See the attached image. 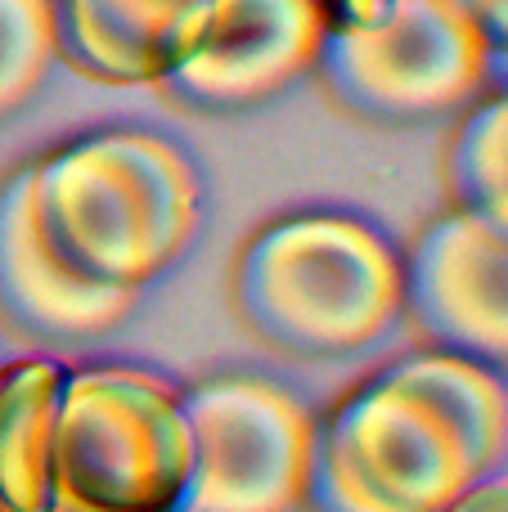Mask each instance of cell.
<instances>
[{
  "instance_id": "obj_6",
  "label": "cell",
  "mask_w": 508,
  "mask_h": 512,
  "mask_svg": "<svg viewBox=\"0 0 508 512\" xmlns=\"http://www.w3.org/2000/svg\"><path fill=\"white\" fill-rule=\"evenodd\" d=\"M194 472L180 512H302L311 499L320 418L293 387L261 373L180 387Z\"/></svg>"
},
{
  "instance_id": "obj_4",
  "label": "cell",
  "mask_w": 508,
  "mask_h": 512,
  "mask_svg": "<svg viewBox=\"0 0 508 512\" xmlns=\"http://www.w3.org/2000/svg\"><path fill=\"white\" fill-rule=\"evenodd\" d=\"M194 472L180 387L140 364L63 373L50 512H180Z\"/></svg>"
},
{
  "instance_id": "obj_3",
  "label": "cell",
  "mask_w": 508,
  "mask_h": 512,
  "mask_svg": "<svg viewBox=\"0 0 508 512\" xmlns=\"http://www.w3.org/2000/svg\"><path fill=\"white\" fill-rule=\"evenodd\" d=\"M234 306L279 351L356 355L405 315V252L351 212L279 216L243 243Z\"/></svg>"
},
{
  "instance_id": "obj_11",
  "label": "cell",
  "mask_w": 508,
  "mask_h": 512,
  "mask_svg": "<svg viewBox=\"0 0 508 512\" xmlns=\"http://www.w3.org/2000/svg\"><path fill=\"white\" fill-rule=\"evenodd\" d=\"M63 364L50 355L0 360V512L54 508V418Z\"/></svg>"
},
{
  "instance_id": "obj_8",
  "label": "cell",
  "mask_w": 508,
  "mask_h": 512,
  "mask_svg": "<svg viewBox=\"0 0 508 512\" xmlns=\"http://www.w3.org/2000/svg\"><path fill=\"white\" fill-rule=\"evenodd\" d=\"M405 310L437 351L508 360V230L450 207L405 256Z\"/></svg>"
},
{
  "instance_id": "obj_13",
  "label": "cell",
  "mask_w": 508,
  "mask_h": 512,
  "mask_svg": "<svg viewBox=\"0 0 508 512\" xmlns=\"http://www.w3.org/2000/svg\"><path fill=\"white\" fill-rule=\"evenodd\" d=\"M54 59L50 0H0V122L41 90Z\"/></svg>"
},
{
  "instance_id": "obj_9",
  "label": "cell",
  "mask_w": 508,
  "mask_h": 512,
  "mask_svg": "<svg viewBox=\"0 0 508 512\" xmlns=\"http://www.w3.org/2000/svg\"><path fill=\"white\" fill-rule=\"evenodd\" d=\"M140 292L108 288L81 274L50 234L32 203V167L0 180V319L36 342H86L113 333L135 310Z\"/></svg>"
},
{
  "instance_id": "obj_5",
  "label": "cell",
  "mask_w": 508,
  "mask_h": 512,
  "mask_svg": "<svg viewBox=\"0 0 508 512\" xmlns=\"http://www.w3.org/2000/svg\"><path fill=\"white\" fill-rule=\"evenodd\" d=\"M315 72L356 117L432 122L486 95L500 50L459 0H392L374 23L329 32Z\"/></svg>"
},
{
  "instance_id": "obj_16",
  "label": "cell",
  "mask_w": 508,
  "mask_h": 512,
  "mask_svg": "<svg viewBox=\"0 0 508 512\" xmlns=\"http://www.w3.org/2000/svg\"><path fill=\"white\" fill-rule=\"evenodd\" d=\"M464 14L491 36V45L504 54V41H508V0H459Z\"/></svg>"
},
{
  "instance_id": "obj_7",
  "label": "cell",
  "mask_w": 508,
  "mask_h": 512,
  "mask_svg": "<svg viewBox=\"0 0 508 512\" xmlns=\"http://www.w3.org/2000/svg\"><path fill=\"white\" fill-rule=\"evenodd\" d=\"M329 23L315 0H216L194 50L162 90L198 113H243L320 68Z\"/></svg>"
},
{
  "instance_id": "obj_15",
  "label": "cell",
  "mask_w": 508,
  "mask_h": 512,
  "mask_svg": "<svg viewBox=\"0 0 508 512\" xmlns=\"http://www.w3.org/2000/svg\"><path fill=\"white\" fill-rule=\"evenodd\" d=\"M441 512H508V477L504 472H491V477L477 481L473 490H464L455 504Z\"/></svg>"
},
{
  "instance_id": "obj_1",
  "label": "cell",
  "mask_w": 508,
  "mask_h": 512,
  "mask_svg": "<svg viewBox=\"0 0 508 512\" xmlns=\"http://www.w3.org/2000/svg\"><path fill=\"white\" fill-rule=\"evenodd\" d=\"M508 391L495 364L414 351L320 418L311 512H441L504 472Z\"/></svg>"
},
{
  "instance_id": "obj_10",
  "label": "cell",
  "mask_w": 508,
  "mask_h": 512,
  "mask_svg": "<svg viewBox=\"0 0 508 512\" xmlns=\"http://www.w3.org/2000/svg\"><path fill=\"white\" fill-rule=\"evenodd\" d=\"M54 54L99 86H162L216 0H50Z\"/></svg>"
},
{
  "instance_id": "obj_14",
  "label": "cell",
  "mask_w": 508,
  "mask_h": 512,
  "mask_svg": "<svg viewBox=\"0 0 508 512\" xmlns=\"http://www.w3.org/2000/svg\"><path fill=\"white\" fill-rule=\"evenodd\" d=\"M392 0H315L320 18L329 23V32H351V27H365L374 18L387 14Z\"/></svg>"
},
{
  "instance_id": "obj_2",
  "label": "cell",
  "mask_w": 508,
  "mask_h": 512,
  "mask_svg": "<svg viewBox=\"0 0 508 512\" xmlns=\"http://www.w3.org/2000/svg\"><path fill=\"white\" fill-rule=\"evenodd\" d=\"M32 203L50 243L81 274L144 292L185 256L203 221V185L176 140L108 126L32 162Z\"/></svg>"
},
{
  "instance_id": "obj_12",
  "label": "cell",
  "mask_w": 508,
  "mask_h": 512,
  "mask_svg": "<svg viewBox=\"0 0 508 512\" xmlns=\"http://www.w3.org/2000/svg\"><path fill=\"white\" fill-rule=\"evenodd\" d=\"M446 180L455 207L508 230V99L500 90L464 108V122L450 144Z\"/></svg>"
}]
</instances>
